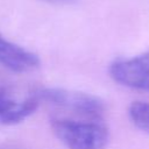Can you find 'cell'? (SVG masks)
Here are the masks:
<instances>
[{
    "mask_svg": "<svg viewBox=\"0 0 149 149\" xmlns=\"http://www.w3.org/2000/svg\"><path fill=\"white\" fill-rule=\"evenodd\" d=\"M36 91L26 98L16 95L8 86L0 83V123L12 126L24 121L40 106Z\"/></svg>",
    "mask_w": 149,
    "mask_h": 149,
    "instance_id": "cell-4",
    "label": "cell"
},
{
    "mask_svg": "<svg viewBox=\"0 0 149 149\" xmlns=\"http://www.w3.org/2000/svg\"><path fill=\"white\" fill-rule=\"evenodd\" d=\"M112 79L126 87L149 92V50L114 61L108 69Z\"/></svg>",
    "mask_w": 149,
    "mask_h": 149,
    "instance_id": "cell-3",
    "label": "cell"
},
{
    "mask_svg": "<svg viewBox=\"0 0 149 149\" xmlns=\"http://www.w3.org/2000/svg\"><path fill=\"white\" fill-rule=\"evenodd\" d=\"M41 1L52 3V5H69V3L74 2L76 0H41Z\"/></svg>",
    "mask_w": 149,
    "mask_h": 149,
    "instance_id": "cell-7",
    "label": "cell"
},
{
    "mask_svg": "<svg viewBox=\"0 0 149 149\" xmlns=\"http://www.w3.org/2000/svg\"><path fill=\"white\" fill-rule=\"evenodd\" d=\"M0 65L12 72L24 73L38 68L40 58L36 54L0 34Z\"/></svg>",
    "mask_w": 149,
    "mask_h": 149,
    "instance_id": "cell-5",
    "label": "cell"
},
{
    "mask_svg": "<svg viewBox=\"0 0 149 149\" xmlns=\"http://www.w3.org/2000/svg\"><path fill=\"white\" fill-rule=\"evenodd\" d=\"M40 101H44L72 116L102 118L106 106L99 97L62 87H42L36 90Z\"/></svg>",
    "mask_w": 149,
    "mask_h": 149,
    "instance_id": "cell-2",
    "label": "cell"
},
{
    "mask_svg": "<svg viewBox=\"0 0 149 149\" xmlns=\"http://www.w3.org/2000/svg\"><path fill=\"white\" fill-rule=\"evenodd\" d=\"M50 126L68 149H106L109 142V129L102 118L52 116Z\"/></svg>",
    "mask_w": 149,
    "mask_h": 149,
    "instance_id": "cell-1",
    "label": "cell"
},
{
    "mask_svg": "<svg viewBox=\"0 0 149 149\" xmlns=\"http://www.w3.org/2000/svg\"><path fill=\"white\" fill-rule=\"evenodd\" d=\"M128 115L135 127L149 135V102L134 101L128 108Z\"/></svg>",
    "mask_w": 149,
    "mask_h": 149,
    "instance_id": "cell-6",
    "label": "cell"
}]
</instances>
